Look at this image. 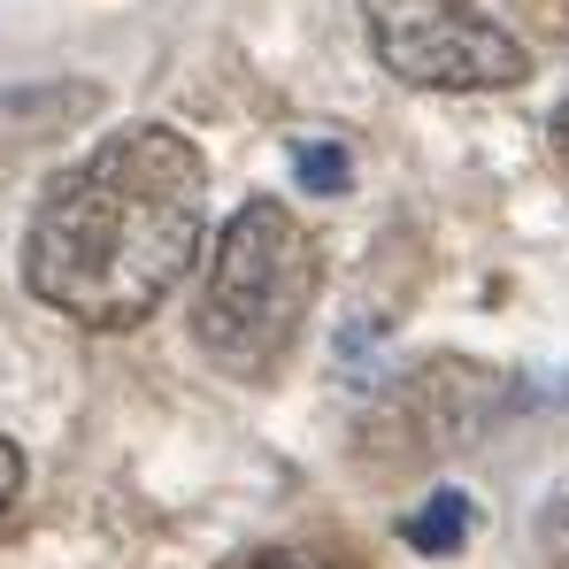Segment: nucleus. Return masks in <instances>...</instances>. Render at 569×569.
<instances>
[{
    "label": "nucleus",
    "mask_w": 569,
    "mask_h": 569,
    "mask_svg": "<svg viewBox=\"0 0 569 569\" xmlns=\"http://www.w3.org/2000/svg\"><path fill=\"white\" fill-rule=\"evenodd\" d=\"M555 162H562V178H569V100L555 108Z\"/></svg>",
    "instance_id": "8"
},
{
    "label": "nucleus",
    "mask_w": 569,
    "mask_h": 569,
    "mask_svg": "<svg viewBox=\"0 0 569 569\" xmlns=\"http://www.w3.org/2000/svg\"><path fill=\"white\" fill-rule=\"evenodd\" d=\"M477 508L470 492H431L423 508H408V523H400V539L416 547V555H462V539H470Z\"/></svg>",
    "instance_id": "5"
},
{
    "label": "nucleus",
    "mask_w": 569,
    "mask_h": 569,
    "mask_svg": "<svg viewBox=\"0 0 569 569\" xmlns=\"http://www.w3.org/2000/svg\"><path fill=\"white\" fill-rule=\"evenodd\" d=\"M208 231V162L170 123H123L78 154L23 231V284L86 331L147 323Z\"/></svg>",
    "instance_id": "1"
},
{
    "label": "nucleus",
    "mask_w": 569,
    "mask_h": 569,
    "mask_svg": "<svg viewBox=\"0 0 569 569\" xmlns=\"http://www.w3.org/2000/svg\"><path fill=\"white\" fill-rule=\"evenodd\" d=\"M316 284H323V270H316V247L292 223V208L247 200L216 231V254H208V284H200V308H192L200 355L223 378H247V385L278 378L300 347Z\"/></svg>",
    "instance_id": "2"
},
{
    "label": "nucleus",
    "mask_w": 569,
    "mask_h": 569,
    "mask_svg": "<svg viewBox=\"0 0 569 569\" xmlns=\"http://www.w3.org/2000/svg\"><path fill=\"white\" fill-rule=\"evenodd\" d=\"M370 54L416 93H508L531 78L523 39L477 0H362Z\"/></svg>",
    "instance_id": "3"
},
{
    "label": "nucleus",
    "mask_w": 569,
    "mask_h": 569,
    "mask_svg": "<svg viewBox=\"0 0 569 569\" xmlns=\"http://www.w3.org/2000/svg\"><path fill=\"white\" fill-rule=\"evenodd\" d=\"M16 492H23V455H16V439L0 431V523H8V508H16Z\"/></svg>",
    "instance_id": "7"
},
{
    "label": "nucleus",
    "mask_w": 569,
    "mask_h": 569,
    "mask_svg": "<svg viewBox=\"0 0 569 569\" xmlns=\"http://www.w3.org/2000/svg\"><path fill=\"white\" fill-rule=\"evenodd\" d=\"M93 86H23V93H0V154H16V147H31V139H54V131H70L78 116H93Z\"/></svg>",
    "instance_id": "4"
},
{
    "label": "nucleus",
    "mask_w": 569,
    "mask_h": 569,
    "mask_svg": "<svg viewBox=\"0 0 569 569\" xmlns=\"http://www.w3.org/2000/svg\"><path fill=\"white\" fill-rule=\"evenodd\" d=\"M292 170H300V186L308 192H347V154L331 147V139H308V147H292Z\"/></svg>",
    "instance_id": "6"
}]
</instances>
